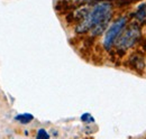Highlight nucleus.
Masks as SVG:
<instances>
[{
    "label": "nucleus",
    "instance_id": "f03ea898",
    "mask_svg": "<svg viewBox=\"0 0 146 139\" xmlns=\"http://www.w3.org/2000/svg\"><path fill=\"white\" fill-rule=\"evenodd\" d=\"M141 37V27L138 24L134 23L121 32V34L116 39V47L120 51H126L137 43Z\"/></svg>",
    "mask_w": 146,
    "mask_h": 139
},
{
    "label": "nucleus",
    "instance_id": "f257e3e1",
    "mask_svg": "<svg viewBox=\"0 0 146 139\" xmlns=\"http://www.w3.org/2000/svg\"><path fill=\"white\" fill-rule=\"evenodd\" d=\"M112 17V5L109 1H99L90 10H87L76 26L78 33L90 30L92 36L101 35Z\"/></svg>",
    "mask_w": 146,
    "mask_h": 139
},
{
    "label": "nucleus",
    "instance_id": "0eeeda50",
    "mask_svg": "<svg viewBox=\"0 0 146 139\" xmlns=\"http://www.w3.org/2000/svg\"><path fill=\"white\" fill-rule=\"evenodd\" d=\"M48 134L44 130V129H40L38 130V134H37V138H48Z\"/></svg>",
    "mask_w": 146,
    "mask_h": 139
},
{
    "label": "nucleus",
    "instance_id": "6e6552de",
    "mask_svg": "<svg viewBox=\"0 0 146 139\" xmlns=\"http://www.w3.org/2000/svg\"><path fill=\"white\" fill-rule=\"evenodd\" d=\"M73 2L75 3H88V2H91V1H94V0H72Z\"/></svg>",
    "mask_w": 146,
    "mask_h": 139
},
{
    "label": "nucleus",
    "instance_id": "423d86ee",
    "mask_svg": "<svg viewBox=\"0 0 146 139\" xmlns=\"http://www.w3.org/2000/svg\"><path fill=\"white\" fill-rule=\"evenodd\" d=\"M81 119H82V121H84V122H88V121L93 122L94 121V119L92 118V116L90 115V113H84V115L81 117Z\"/></svg>",
    "mask_w": 146,
    "mask_h": 139
},
{
    "label": "nucleus",
    "instance_id": "7ed1b4c3",
    "mask_svg": "<svg viewBox=\"0 0 146 139\" xmlns=\"http://www.w3.org/2000/svg\"><path fill=\"white\" fill-rule=\"evenodd\" d=\"M127 25V17L118 18L117 20H115L111 26L108 28V30L105 34V38H104V46L106 50H110L111 46L116 43V39L118 38V36L121 34V32L124 30V28Z\"/></svg>",
    "mask_w": 146,
    "mask_h": 139
},
{
    "label": "nucleus",
    "instance_id": "20e7f679",
    "mask_svg": "<svg viewBox=\"0 0 146 139\" xmlns=\"http://www.w3.org/2000/svg\"><path fill=\"white\" fill-rule=\"evenodd\" d=\"M33 119H34V117L32 115H29V113H21V115L16 117V120L19 121L20 123H24V124L29 123Z\"/></svg>",
    "mask_w": 146,
    "mask_h": 139
},
{
    "label": "nucleus",
    "instance_id": "39448f33",
    "mask_svg": "<svg viewBox=\"0 0 146 139\" xmlns=\"http://www.w3.org/2000/svg\"><path fill=\"white\" fill-rule=\"evenodd\" d=\"M136 18H137L139 21H142V23L146 19V5H142V6L137 9Z\"/></svg>",
    "mask_w": 146,
    "mask_h": 139
}]
</instances>
